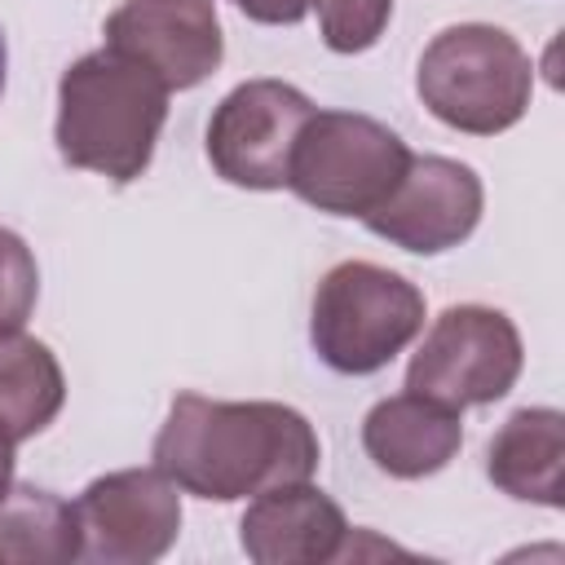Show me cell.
Returning a JSON list of instances; mask_svg holds the SVG:
<instances>
[{"mask_svg":"<svg viewBox=\"0 0 565 565\" xmlns=\"http://www.w3.org/2000/svg\"><path fill=\"white\" fill-rule=\"evenodd\" d=\"M313 424L282 402L181 393L154 437V468L185 494L234 503L318 472Z\"/></svg>","mask_w":565,"mask_h":565,"instance_id":"1","label":"cell"},{"mask_svg":"<svg viewBox=\"0 0 565 565\" xmlns=\"http://www.w3.org/2000/svg\"><path fill=\"white\" fill-rule=\"evenodd\" d=\"M168 119V88L115 49L84 53L57 84V154L115 185L137 181Z\"/></svg>","mask_w":565,"mask_h":565,"instance_id":"2","label":"cell"},{"mask_svg":"<svg viewBox=\"0 0 565 565\" xmlns=\"http://www.w3.org/2000/svg\"><path fill=\"white\" fill-rule=\"evenodd\" d=\"M419 102L455 132H508L534 93L530 53L490 22H459L433 35L415 71Z\"/></svg>","mask_w":565,"mask_h":565,"instance_id":"3","label":"cell"},{"mask_svg":"<svg viewBox=\"0 0 565 565\" xmlns=\"http://www.w3.org/2000/svg\"><path fill=\"white\" fill-rule=\"evenodd\" d=\"M424 331V296L402 274L344 260L327 269L313 291L309 340L318 358L340 375H371L388 366Z\"/></svg>","mask_w":565,"mask_h":565,"instance_id":"4","label":"cell"},{"mask_svg":"<svg viewBox=\"0 0 565 565\" xmlns=\"http://www.w3.org/2000/svg\"><path fill=\"white\" fill-rule=\"evenodd\" d=\"M411 163L406 141L371 115L313 110L291 146L287 190L327 216L375 212Z\"/></svg>","mask_w":565,"mask_h":565,"instance_id":"5","label":"cell"},{"mask_svg":"<svg viewBox=\"0 0 565 565\" xmlns=\"http://www.w3.org/2000/svg\"><path fill=\"white\" fill-rule=\"evenodd\" d=\"M521 362V331L508 313L490 305H450L415 349L406 388L455 411L486 406L516 384Z\"/></svg>","mask_w":565,"mask_h":565,"instance_id":"6","label":"cell"},{"mask_svg":"<svg viewBox=\"0 0 565 565\" xmlns=\"http://www.w3.org/2000/svg\"><path fill=\"white\" fill-rule=\"evenodd\" d=\"M313 115V102L282 79H247L212 110L207 159L216 177L243 190H282L291 146Z\"/></svg>","mask_w":565,"mask_h":565,"instance_id":"7","label":"cell"},{"mask_svg":"<svg viewBox=\"0 0 565 565\" xmlns=\"http://www.w3.org/2000/svg\"><path fill=\"white\" fill-rule=\"evenodd\" d=\"M88 561L150 565L181 534V494L159 468H124L88 481L75 499Z\"/></svg>","mask_w":565,"mask_h":565,"instance_id":"8","label":"cell"},{"mask_svg":"<svg viewBox=\"0 0 565 565\" xmlns=\"http://www.w3.org/2000/svg\"><path fill=\"white\" fill-rule=\"evenodd\" d=\"M481 203V177L468 163L441 154H411L393 194L362 221L371 234L388 238L402 252L437 256L446 247H459L477 230Z\"/></svg>","mask_w":565,"mask_h":565,"instance_id":"9","label":"cell"},{"mask_svg":"<svg viewBox=\"0 0 565 565\" xmlns=\"http://www.w3.org/2000/svg\"><path fill=\"white\" fill-rule=\"evenodd\" d=\"M106 49L146 66L168 93L203 84L225 53L212 0H124L106 18Z\"/></svg>","mask_w":565,"mask_h":565,"instance_id":"10","label":"cell"},{"mask_svg":"<svg viewBox=\"0 0 565 565\" xmlns=\"http://www.w3.org/2000/svg\"><path fill=\"white\" fill-rule=\"evenodd\" d=\"M238 539L256 565H322L344 552L349 521L318 486L291 481L256 494L238 521Z\"/></svg>","mask_w":565,"mask_h":565,"instance_id":"11","label":"cell"},{"mask_svg":"<svg viewBox=\"0 0 565 565\" xmlns=\"http://www.w3.org/2000/svg\"><path fill=\"white\" fill-rule=\"evenodd\" d=\"M463 441V419L455 406H441L424 393H397L366 411L362 419V446L371 463L388 477L419 481L441 472Z\"/></svg>","mask_w":565,"mask_h":565,"instance_id":"12","label":"cell"},{"mask_svg":"<svg viewBox=\"0 0 565 565\" xmlns=\"http://www.w3.org/2000/svg\"><path fill=\"white\" fill-rule=\"evenodd\" d=\"M490 481L525 503L561 508L565 499V415L552 406H525L490 441Z\"/></svg>","mask_w":565,"mask_h":565,"instance_id":"13","label":"cell"},{"mask_svg":"<svg viewBox=\"0 0 565 565\" xmlns=\"http://www.w3.org/2000/svg\"><path fill=\"white\" fill-rule=\"evenodd\" d=\"M84 552L75 503L40 486H13L0 494V565H66Z\"/></svg>","mask_w":565,"mask_h":565,"instance_id":"14","label":"cell"},{"mask_svg":"<svg viewBox=\"0 0 565 565\" xmlns=\"http://www.w3.org/2000/svg\"><path fill=\"white\" fill-rule=\"evenodd\" d=\"M66 402V380L53 349L35 335L4 331L0 335V424L13 441L44 433Z\"/></svg>","mask_w":565,"mask_h":565,"instance_id":"15","label":"cell"},{"mask_svg":"<svg viewBox=\"0 0 565 565\" xmlns=\"http://www.w3.org/2000/svg\"><path fill=\"white\" fill-rule=\"evenodd\" d=\"M313 4H318V26L331 53L371 49L393 18V0H313Z\"/></svg>","mask_w":565,"mask_h":565,"instance_id":"16","label":"cell"},{"mask_svg":"<svg viewBox=\"0 0 565 565\" xmlns=\"http://www.w3.org/2000/svg\"><path fill=\"white\" fill-rule=\"evenodd\" d=\"M35 296H40L35 256H31V247L13 230L0 225V335L18 331L31 318Z\"/></svg>","mask_w":565,"mask_h":565,"instance_id":"17","label":"cell"},{"mask_svg":"<svg viewBox=\"0 0 565 565\" xmlns=\"http://www.w3.org/2000/svg\"><path fill=\"white\" fill-rule=\"evenodd\" d=\"M252 22H265V26H291L309 13L313 0H234Z\"/></svg>","mask_w":565,"mask_h":565,"instance_id":"18","label":"cell"},{"mask_svg":"<svg viewBox=\"0 0 565 565\" xmlns=\"http://www.w3.org/2000/svg\"><path fill=\"white\" fill-rule=\"evenodd\" d=\"M9 481H13V437H9V428L0 424V494L9 490Z\"/></svg>","mask_w":565,"mask_h":565,"instance_id":"19","label":"cell"},{"mask_svg":"<svg viewBox=\"0 0 565 565\" xmlns=\"http://www.w3.org/2000/svg\"><path fill=\"white\" fill-rule=\"evenodd\" d=\"M4 62H9V49H4V31H0V93H4Z\"/></svg>","mask_w":565,"mask_h":565,"instance_id":"20","label":"cell"}]
</instances>
